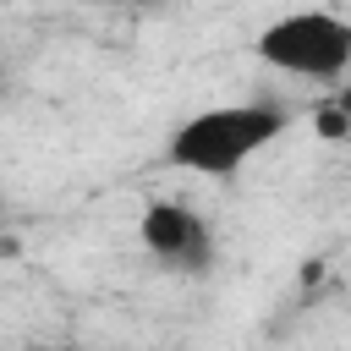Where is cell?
<instances>
[{"mask_svg": "<svg viewBox=\"0 0 351 351\" xmlns=\"http://www.w3.org/2000/svg\"><path fill=\"white\" fill-rule=\"evenodd\" d=\"M346 115H351V110H346ZM346 115H340V110H324V115H318L324 137H346Z\"/></svg>", "mask_w": 351, "mask_h": 351, "instance_id": "277c9868", "label": "cell"}, {"mask_svg": "<svg viewBox=\"0 0 351 351\" xmlns=\"http://www.w3.org/2000/svg\"><path fill=\"white\" fill-rule=\"evenodd\" d=\"M258 60L285 77L329 82L351 66V22L335 11H285L258 33Z\"/></svg>", "mask_w": 351, "mask_h": 351, "instance_id": "7a4b0ae2", "label": "cell"}, {"mask_svg": "<svg viewBox=\"0 0 351 351\" xmlns=\"http://www.w3.org/2000/svg\"><path fill=\"white\" fill-rule=\"evenodd\" d=\"M0 88H5V77H0Z\"/></svg>", "mask_w": 351, "mask_h": 351, "instance_id": "8992f818", "label": "cell"}, {"mask_svg": "<svg viewBox=\"0 0 351 351\" xmlns=\"http://www.w3.org/2000/svg\"><path fill=\"white\" fill-rule=\"evenodd\" d=\"M137 236H143V247L170 274H208V263H214V230H208V219L197 208L176 203V197L148 203L143 219H137Z\"/></svg>", "mask_w": 351, "mask_h": 351, "instance_id": "3957f363", "label": "cell"}, {"mask_svg": "<svg viewBox=\"0 0 351 351\" xmlns=\"http://www.w3.org/2000/svg\"><path fill=\"white\" fill-rule=\"evenodd\" d=\"M285 132V110L269 104V99H252V104H214V110H197L186 115L176 132H170V165L192 170V176H236L258 148H269L274 137Z\"/></svg>", "mask_w": 351, "mask_h": 351, "instance_id": "6da1fadb", "label": "cell"}, {"mask_svg": "<svg viewBox=\"0 0 351 351\" xmlns=\"http://www.w3.org/2000/svg\"><path fill=\"white\" fill-rule=\"evenodd\" d=\"M110 5H148V0H110Z\"/></svg>", "mask_w": 351, "mask_h": 351, "instance_id": "5b68a950", "label": "cell"}]
</instances>
